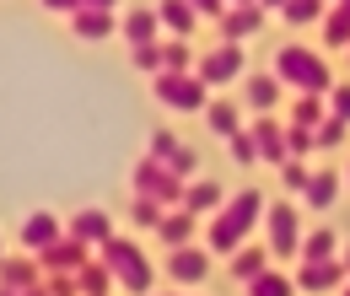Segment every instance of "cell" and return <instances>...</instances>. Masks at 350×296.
Segmentation results:
<instances>
[{
    "instance_id": "cell-1",
    "label": "cell",
    "mask_w": 350,
    "mask_h": 296,
    "mask_svg": "<svg viewBox=\"0 0 350 296\" xmlns=\"http://www.w3.org/2000/svg\"><path fill=\"white\" fill-rule=\"evenodd\" d=\"M269 211V200H264L259 189H237L216 215H211V254H237L243 243H248V232L264 221Z\"/></svg>"
},
{
    "instance_id": "cell-2",
    "label": "cell",
    "mask_w": 350,
    "mask_h": 296,
    "mask_svg": "<svg viewBox=\"0 0 350 296\" xmlns=\"http://www.w3.org/2000/svg\"><path fill=\"white\" fill-rule=\"evenodd\" d=\"M275 76L291 86L297 97H329L334 92V76H329V65H323V54H312L302 43H286L280 54H275Z\"/></svg>"
},
{
    "instance_id": "cell-3",
    "label": "cell",
    "mask_w": 350,
    "mask_h": 296,
    "mask_svg": "<svg viewBox=\"0 0 350 296\" xmlns=\"http://www.w3.org/2000/svg\"><path fill=\"white\" fill-rule=\"evenodd\" d=\"M97 258L113 269V280H119L130 296H146V291H151V280H157V275H151V264H146V254L135 248L130 237H119V232H113V237L97 248Z\"/></svg>"
},
{
    "instance_id": "cell-4",
    "label": "cell",
    "mask_w": 350,
    "mask_h": 296,
    "mask_svg": "<svg viewBox=\"0 0 350 296\" xmlns=\"http://www.w3.org/2000/svg\"><path fill=\"white\" fill-rule=\"evenodd\" d=\"M151 97H157L162 108H173V113H205V108H211V86L200 81L194 70H162V76L151 81Z\"/></svg>"
},
{
    "instance_id": "cell-5",
    "label": "cell",
    "mask_w": 350,
    "mask_h": 296,
    "mask_svg": "<svg viewBox=\"0 0 350 296\" xmlns=\"http://www.w3.org/2000/svg\"><path fill=\"white\" fill-rule=\"evenodd\" d=\"M135 194H146V200H157V205H167V211H183L189 183H183V178L167 167V162L140 157V162H135Z\"/></svg>"
},
{
    "instance_id": "cell-6",
    "label": "cell",
    "mask_w": 350,
    "mask_h": 296,
    "mask_svg": "<svg viewBox=\"0 0 350 296\" xmlns=\"http://www.w3.org/2000/svg\"><path fill=\"white\" fill-rule=\"evenodd\" d=\"M264 232H269V254L275 258H302V211L291 205V200H280V205H269L264 211Z\"/></svg>"
},
{
    "instance_id": "cell-7",
    "label": "cell",
    "mask_w": 350,
    "mask_h": 296,
    "mask_svg": "<svg viewBox=\"0 0 350 296\" xmlns=\"http://www.w3.org/2000/svg\"><path fill=\"white\" fill-rule=\"evenodd\" d=\"M194 76L205 86H232V81H243L248 76V59H243V43H216L200 65H194Z\"/></svg>"
},
{
    "instance_id": "cell-8",
    "label": "cell",
    "mask_w": 350,
    "mask_h": 296,
    "mask_svg": "<svg viewBox=\"0 0 350 296\" xmlns=\"http://www.w3.org/2000/svg\"><path fill=\"white\" fill-rule=\"evenodd\" d=\"M345 280H350L345 258H318V264H297V286H302L307 296H318V291H340Z\"/></svg>"
},
{
    "instance_id": "cell-9",
    "label": "cell",
    "mask_w": 350,
    "mask_h": 296,
    "mask_svg": "<svg viewBox=\"0 0 350 296\" xmlns=\"http://www.w3.org/2000/svg\"><path fill=\"white\" fill-rule=\"evenodd\" d=\"M92 258H97V254H92L87 243L65 232V237H59L54 248H44V254H38V264H44L49 275H76V269H81V264H92Z\"/></svg>"
},
{
    "instance_id": "cell-10",
    "label": "cell",
    "mask_w": 350,
    "mask_h": 296,
    "mask_svg": "<svg viewBox=\"0 0 350 296\" xmlns=\"http://www.w3.org/2000/svg\"><path fill=\"white\" fill-rule=\"evenodd\" d=\"M248 129H254V140H259V157L269 162V167H286V162H291V146H286V124H280V119L259 113Z\"/></svg>"
},
{
    "instance_id": "cell-11",
    "label": "cell",
    "mask_w": 350,
    "mask_h": 296,
    "mask_svg": "<svg viewBox=\"0 0 350 296\" xmlns=\"http://www.w3.org/2000/svg\"><path fill=\"white\" fill-rule=\"evenodd\" d=\"M167 275H173L178 286H200V280L211 275V248H194V243H189V248H173V254H167Z\"/></svg>"
},
{
    "instance_id": "cell-12",
    "label": "cell",
    "mask_w": 350,
    "mask_h": 296,
    "mask_svg": "<svg viewBox=\"0 0 350 296\" xmlns=\"http://www.w3.org/2000/svg\"><path fill=\"white\" fill-rule=\"evenodd\" d=\"M59 237H65V226H59V215H49V211H33L22 221V254H44Z\"/></svg>"
},
{
    "instance_id": "cell-13",
    "label": "cell",
    "mask_w": 350,
    "mask_h": 296,
    "mask_svg": "<svg viewBox=\"0 0 350 296\" xmlns=\"http://www.w3.org/2000/svg\"><path fill=\"white\" fill-rule=\"evenodd\" d=\"M38 254H5L0 258V286H11V291H33V286H44L38 280Z\"/></svg>"
},
{
    "instance_id": "cell-14",
    "label": "cell",
    "mask_w": 350,
    "mask_h": 296,
    "mask_svg": "<svg viewBox=\"0 0 350 296\" xmlns=\"http://www.w3.org/2000/svg\"><path fill=\"white\" fill-rule=\"evenodd\" d=\"M65 232L81 237L87 248H103V243L113 237V221H108V211H76L70 221H65Z\"/></svg>"
},
{
    "instance_id": "cell-15",
    "label": "cell",
    "mask_w": 350,
    "mask_h": 296,
    "mask_svg": "<svg viewBox=\"0 0 350 296\" xmlns=\"http://www.w3.org/2000/svg\"><path fill=\"white\" fill-rule=\"evenodd\" d=\"M259 27H264V5H232L221 16V43H243V38H254Z\"/></svg>"
},
{
    "instance_id": "cell-16",
    "label": "cell",
    "mask_w": 350,
    "mask_h": 296,
    "mask_svg": "<svg viewBox=\"0 0 350 296\" xmlns=\"http://www.w3.org/2000/svg\"><path fill=\"white\" fill-rule=\"evenodd\" d=\"M280 92H286V81H280V76H243V108L269 113V108L280 103Z\"/></svg>"
},
{
    "instance_id": "cell-17",
    "label": "cell",
    "mask_w": 350,
    "mask_h": 296,
    "mask_svg": "<svg viewBox=\"0 0 350 296\" xmlns=\"http://www.w3.org/2000/svg\"><path fill=\"white\" fill-rule=\"evenodd\" d=\"M226 200H232V194H221L216 178H194V183H189V194H183V211H189V215H216Z\"/></svg>"
},
{
    "instance_id": "cell-18",
    "label": "cell",
    "mask_w": 350,
    "mask_h": 296,
    "mask_svg": "<svg viewBox=\"0 0 350 296\" xmlns=\"http://www.w3.org/2000/svg\"><path fill=\"white\" fill-rule=\"evenodd\" d=\"M124 43H130V49L162 43V16H157V5H151V11H124Z\"/></svg>"
},
{
    "instance_id": "cell-19",
    "label": "cell",
    "mask_w": 350,
    "mask_h": 296,
    "mask_svg": "<svg viewBox=\"0 0 350 296\" xmlns=\"http://www.w3.org/2000/svg\"><path fill=\"white\" fill-rule=\"evenodd\" d=\"M113 11H97V5H81L76 16H70V33L76 38H87V43H97V38H113Z\"/></svg>"
},
{
    "instance_id": "cell-20",
    "label": "cell",
    "mask_w": 350,
    "mask_h": 296,
    "mask_svg": "<svg viewBox=\"0 0 350 296\" xmlns=\"http://www.w3.org/2000/svg\"><path fill=\"white\" fill-rule=\"evenodd\" d=\"M157 16H162V27H167L173 38H189V33L200 27V11H194L189 0H157Z\"/></svg>"
},
{
    "instance_id": "cell-21",
    "label": "cell",
    "mask_w": 350,
    "mask_h": 296,
    "mask_svg": "<svg viewBox=\"0 0 350 296\" xmlns=\"http://www.w3.org/2000/svg\"><path fill=\"white\" fill-rule=\"evenodd\" d=\"M269 258H275L269 248H254V243H243V248L232 254V275H237L243 286H254L259 275H269Z\"/></svg>"
},
{
    "instance_id": "cell-22",
    "label": "cell",
    "mask_w": 350,
    "mask_h": 296,
    "mask_svg": "<svg viewBox=\"0 0 350 296\" xmlns=\"http://www.w3.org/2000/svg\"><path fill=\"white\" fill-rule=\"evenodd\" d=\"M205 124H211V135H221V140H237V135H243V108H237V103H211V108H205Z\"/></svg>"
},
{
    "instance_id": "cell-23",
    "label": "cell",
    "mask_w": 350,
    "mask_h": 296,
    "mask_svg": "<svg viewBox=\"0 0 350 296\" xmlns=\"http://www.w3.org/2000/svg\"><path fill=\"white\" fill-rule=\"evenodd\" d=\"M194 221H200V215L167 211V215H162V226H157V237H162L167 248H189V237H194Z\"/></svg>"
},
{
    "instance_id": "cell-24",
    "label": "cell",
    "mask_w": 350,
    "mask_h": 296,
    "mask_svg": "<svg viewBox=\"0 0 350 296\" xmlns=\"http://www.w3.org/2000/svg\"><path fill=\"white\" fill-rule=\"evenodd\" d=\"M334 194H340V172L334 167H323V172H312V183H307V211H329L334 205Z\"/></svg>"
},
{
    "instance_id": "cell-25",
    "label": "cell",
    "mask_w": 350,
    "mask_h": 296,
    "mask_svg": "<svg viewBox=\"0 0 350 296\" xmlns=\"http://www.w3.org/2000/svg\"><path fill=\"white\" fill-rule=\"evenodd\" d=\"M76 280H81V296H113V286H119V280H113V269H108L103 258L81 264V269H76Z\"/></svg>"
},
{
    "instance_id": "cell-26",
    "label": "cell",
    "mask_w": 350,
    "mask_h": 296,
    "mask_svg": "<svg viewBox=\"0 0 350 296\" xmlns=\"http://www.w3.org/2000/svg\"><path fill=\"white\" fill-rule=\"evenodd\" d=\"M318 258H340V237L329 226H312L302 237V264H318Z\"/></svg>"
},
{
    "instance_id": "cell-27",
    "label": "cell",
    "mask_w": 350,
    "mask_h": 296,
    "mask_svg": "<svg viewBox=\"0 0 350 296\" xmlns=\"http://www.w3.org/2000/svg\"><path fill=\"white\" fill-rule=\"evenodd\" d=\"M323 119H329V97H297L286 124H307V129H318Z\"/></svg>"
},
{
    "instance_id": "cell-28",
    "label": "cell",
    "mask_w": 350,
    "mask_h": 296,
    "mask_svg": "<svg viewBox=\"0 0 350 296\" xmlns=\"http://www.w3.org/2000/svg\"><path fill=\"white\" fill-rule=\"evenodd\" d=\"M291 27H302V22H323L329 16V0H286V11H280Z\"/></svg>"
},
{
    "instance_id": "cell-29",
    "label": "cell",
    "mask_w": 350,
    "mask_h": 296,
    "mask_svg": "<svg viewBox=\"0 0 350 296\" xmlns=\"http://www.w3.org/2000/svg\"><path fill=\"white\" fill-rule=\"evenodd\" d=\"M323 43H329V49H350V11L334 5V11L323 16Z\"/></svg>"
},
{
    "instance_id": "cell-30",
    "label": "cell",
    "mask_w": 350,
    "mask_h": 296,
    "mask_svg": "<svg viewBox=\"0 0 350 296\" xmlns=\"http://www.w3.org/2000/svg\"><path fill=\"white\" fill-rule=\"evenodd\" d=\"M297 291H302V286H297L291 275H275V269H269V275H259V280L248 286V296H297Z\"/></svg>"
},
{
    "instance_id": "cell-31",
    "label": "cell",
    "mask_w": 350,
    "mask_h": 296,
    "mask_svg": "<svg viewBox=\"0 0 350 296\" xmlns=\"http://www.w3.org/2000/svg\"><path fill=\"white\" fill-rule=\"evenodd\" d=\"M162 215H167V205H157V200H146V194H135V205H130V221L135 226H162Z\"/></svg>"
},
{
    "instance_id": "cell-32",
    "label": "cell",
    "mask_w": 350,
    "mask_h": 296,
    "mask_svg": "<svg viewBox=\"0 0 350 296\" xmlns=\"http://www.w3.org/2000/svg\"><path fill=\"white\" fill-rule=\"evenodd\" d=\"M135 70H146V76H162L167 70V54H162V43H146V49H130Z\"/></svg>"
},
{
    "instance_id": "cell-33",
    "label": "cell",
    "mask_w": 350,
    "mask_h": 296,
    "mask_svg": "<svg viewBox=\"0 0 350 296\" xmlns=\"http://www.w3.org/2000/svg\"><path fill=\"white\" fill-rule=\"evenodd\" d=\"M345 140H350V124H345V119H334V113H329V119L318 124V146H323V151H334V146H345Z\"/></svg>"
},
{
    "instance_id": "cell-34",
    "label": "cell",
    "mask_w": 350,
    "mask_h": 296,
    "mask_svg": "<svg viewBox=\"0 0 350 296\" xmlns=\"http://www.w3.org/2000/svg\"><path fill=\"white\" fill-rule=\"evenodd\" d=\"M232 162H243V167H254V162H264V157H259V140H254V129H243V135L232 140Z\"/></svg>"
},
{
    "instance_id": "cell-35",
    "label": "cell",
    "mask_w": 350,
    "mask_h": 296,
    "mask_svg": "<svg viewBox=\"0 0 350 296\" xmlns=\"http://www.w3.org/2000/svg\"><path fill=\"white\" fill-rule=\"evenodd\" d=\"M286 146H291V157H307V151L318 146V129H307V124H286Z\"/></svg>"
},
{
    "instance_id": "cell-36",
    "label": "cell",
    "mask_w": 350,
    "mask_h": 296,
    "mask_svg": "<svg viewBox=\"0 0 350 296\" xmlns=\"http://www.w3.org/2000/svg\"><path fill=\"white\" fill-rule=\"evenodd\" d=\"M280 183H286L291 194H307V183H312V172L302 167V157H291V162L280 167Z\"/></svg>"
},
{
    "instance_id": "cell-37",
    "label": "cell",
    "mask_w": 350,
    "mask_h": 296,
    "mask_svg": "<svg viewBox=\"0 0 350 296\" xmlns=\"http://www.w3.org/2000/svg\"><path fill=\"white\" fill-rule=\"evenodd\" d=\"M167 167H173L178 178H183V183H194V172H200V157H194L189 146H178V151H173V162H167Z\"/></svg>"
},
{
    "instance_id": "cell-38",
    "label": "cell",
    "mask_w": 350,
    "mask_h": 296,
    "mask_svg": "<svg viewBox=\"0 0 350 296\" xmlns=\"http://www.w3.org/2000/svg\"><path fill=\"white\" fill-rule=\"evenodd\" d=\"M162 54H167V70H189V43L183 38H162Z\"/></svg>"
},
{
    "instance_id": "cell-39",
    "label": "cell",
    "mask_w": 350,
    "mask_h": 296,
    "mask_svg": "<svg viewBox=\"0 0 350 296\" xmlns=\"http://www.w3.org/2000/svg\"><path fill=\"white\" fill-rule=\"evenodd\" d=\"M173 151H178V135L173 129H157V135H151V157H157V162H173Z\"/></svg>"
},
{
    "instance_id": "cell-40",
    "label": "cell",
    "mask_w": 350,
    "mask_h": 296,
    "mask_svg": "<svg viewBox=\"0 0 350 296\" xmlns=\"http://www.w3.org/2000/svg\"><path fill=\"white\" fill-rule=\"evenodd\" d=\"M329 113H334V119H345V124H350V81H340L334 92H329Z\"/></svg>"
},
{
    "instance_id": "cell-41",
    "label": "cell",
    "mask_w": 350,
    "mask_h": 296,
    "mask_svg": "<svg viewBox=\"0 0 350 296\" xmlns=\"http://www.w3.org/2000/svg\"><path fill=\"white\" fill-rule=\"evenodd\" d=\"M44 286H49V296H81V280H76V275H49Z\"/></svg>"
},
{
    "instance_id": "cell-42",
    "label": "cell",
    "mask_w": 350,
    "mask_h": 296,
    "mask_svg": "<svg viewBox=\"0 0 350 296\" xmlns=\"http://www.w3.org/2000/svg\"><path fill=\"white\" fill-rule=\"evenodd\" d=\"M189 5H194V11H200V16H211V22H216V27H221V16H226V11H232V5H226V0H189Z\"/></svg>"
},
{
    "instance_id": "cell-43",
    "label": "cell",
    "mask_w": 350,
    "mask_h": 296,
    "mask_svg": "<svg viewBox=\"0 0 350 296\" xmlns=\"http://www.w3.org/2000/svg\"><path fill=\"white\" fill-rule=\"evenodd\" d=\"M49 11H65V16H76V11H81V0H44Z\"/></svg>"
},
{
    "instance_id": "cell-44",
    "label": "cell",
    "mask_w": 350,
    "mask_h": 296,
    "mask_svg": "<svg viewBox=\"0 0 350 296\" xmlns=\"http://www.w3.org/2000/svg\"><path fill=\"white\" fill-rule=\"evenodd\" d=\"M81 5H97V11H113L119 0H81Z\"/></svg>"
},
{
    "instance_id": "cell-45",
    "label": "cell",
    "mask_w": 350,
    "mask_h": 296,
    "mask_svg": "<svg viewBox=\"0 0 350 296\" xmlns=\"http://www.w3.org/2000/svg\"><path fill=\"white\" fill-rule=\"evenodd\" d=\"M264 11H286V0H259Z\"/></svg>"
},
{
    "instance_id": "cell-46",
    "label": "cell",
    "mask_w": 350,
    "mask_h": 296,
    "mask_svg": "<svg viewBox=\"0 0 350 296\" xmlns=\"http://www.w3.org/2000/svg\"><path fill=\"white\" fill-rule=\"evenodd\" d=\"M22 296H49V286H33V291H22Z\"/></svg>"
},
{
    "instance_id": "cell-47",
    "label": "cell",
    "mask_w": 350,
    "mask_h": 296,
    "mask_svg": "<svg viewBox=\"0 0 350 296\" xmlns=\"http://www.w3.org/2000/svg\"><path fill=\"white\" fill-rule=\"evenodd\" d=\"M226 5H259V0H226Z\"/></svg>"
},
{
    "instance_id": "cell-48",
    "label": "cell",
    "mask_w": 350,
    "mask_h": 296,
    "mask_svg": "<svg viewBox=\"0 0 350 296\" xmlns=\"http://www.w3.org/2000/svg\"><path fill=\"white\" fill-rule=\"evenodd\" d=\"M0 296H22V291H11V286H0Z\"/></svg>"
},
{
    "instance_id": "cell-49",
    "label": "cell",
    "mask_w": 350,
    "mask_h": 296,
    "mask_svg": "<svg viewBox=\"0 0 350 296\" xmlns=\"http://www.w3.org/2000/svg\"><path fill=\"white\" fill-rule=\"evenodd\" d=\"M334 5H340V11H350V0H334Z\"/></svg>"
},
{
    "instance_id": "cell-50",
    "label": "cell",
    "mask_w": 350,
    "mask_h": 296,
    "mask_svg": "<svg viewBox=\"0 0 350 296\" xmlns=\"http://www.w3.org/2000/svg\"><path fill=\"white\" fill-rule=\"evenodd\" d=\"M345 269H350V248H345Z\"/></svg>"
},
{
    "instance_id": "cell-51",
    "label": "cell",
    "mask_w": 350,
    "mask_h": 296,
    "mask_svg": "<svg viewBox=\"0 0 350 296\" xmlns=\"http://www.w3.org/2000/svg\"><path fill=\"white\" fill-rule=\"evenodd\" d=\"M345 296H350V280H345Z\"/></svg>"
},
{
    "instance_id": "cell-52",
    "label": "cell",
    "mask_w": 350,
    "mask_h": 296,
    "mask_svg": "<svg viewBox=\"0 0 350 296\" xmlns=\"http://www.w3.org/2000/svg\"><path fill=\"white\" fill-rule=\"evenodd\" d=\"M345 183H350V172H345Z\"/></svg>"
},
{
    "instance_id": "cell-53",
    "label": "cell",
    "mask_w": 350,
    "mask_h": 296,
    "mask_svg": "<svg viewBox=\"0 0 350 296\" xmlns=\"http://www.w3.org/2000/svg\"><path fill=\"white\" fill-rule=\"evenodd\" d=\"M345 54H350V49H345Z\"/></svg>"
},
{
    "instance_id": "cell-54",
    "label": "cell",
    "mask_w": 350,
    "mask_h": 296,
    "mask_svg": "<svg viewBox=\"0 0 350 296\" xmlns=\"http://www.w3.org/2000/svg\"><path fill=\"white\" fill-rule=\"evenodd\" d=\"M0 258H5V254H0Z\"/></svg>"
}]
</instances>
